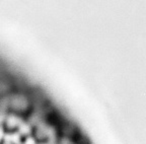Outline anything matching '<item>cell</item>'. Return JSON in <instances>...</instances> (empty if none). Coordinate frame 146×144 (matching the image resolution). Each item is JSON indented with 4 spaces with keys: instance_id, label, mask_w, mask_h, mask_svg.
I'll return each mask as SVG.
<instances>
[{
    "instance_id": "1",
    "label": "cell",
    "mask_w": 146,
    "mask_h": 144,
    "mask_svg": "<svg viewBox=\"0 0 146 144\" xmlns=\"http://www.w3.org/2000/svg\"><path fill=\"white\" fill-rule=\"evenodd\" d=\"M59 125L49 120V116L46 120L39 122L32 126L31 138L36 144H50L52 141H57L59 137Z\"/></svg>"
},
{
    "instance_id": "2",
    "label": "cell",
    "mask_w": 146,
    "mask_h": 144,
    "mask_svg": "<svg viewBox=\"0 0 146 144\" xmlns=\"http://www.w3.org/2000/svg\"><path fill=\"white\" fill-rule=\"evenodd\" d=\"M7 108L8 112L23 117L27 120L34 111V104L29 92L14 90L7 96Z\"/></svg>"
},
{
    "instance_id": "3",
    "label": "cell",
    "mask_w": 146,
    "mask_h": 144,
    "mask_svg": "<svg viewBox=\"0 0 146 144\" xmlns=\"http://www.w3.org/2000/svg\"><path fill=\"white\" fill-rule=\"evenodd\" d=\"M25 122H27L25 118L8 112L3 117L0 127H1V130L5 135L12 136V135L18 134L21 132Z\"/></svg>"
},
{
    "instance_id": "4",
    "label": "cell",
    "mask_w": 146,
    "mask_h": 144,
    "mask_svg": "<svg viewBox=\"0 0 146 144\" xmlns=\"http://www.w3.org/2000/svg\"><path fill=\"white\" fill-rule=\"evenodd\" d=\"M16 90L12 80L4 75H0V98L8 96Z\"/></svg>"
},
{
    "instance_id": "5",
    "label": "cell",
    "mask_w": 146,
    "mask_h": 144,
    "mask_svg": "<svg viewBox=\"0 0 146 144\" xmlns=\"http://www.w3.org/2000/svg\"><path fill=\"white\" fill-rule=\"evenodd\" d=\"M57 144H81L76 137L72 138V137H65V136H60L58 137L57 141H56Z\"/></svg>"
},
{
    "instance_id": "6",
    "label": "cell",
    "mask_w": 146,
    "mask_h": 144,
    "mask_svg": "<svg viewBox=\"0 0 146 144\" xmlns=\"http://www.w3.org/2000/svg\"><path fill=\"white\" fill-rule=\"evenodd\" d=\"M0 144H17V142L9 135H3L0 137Z\"/></svg>"
}]
</instances>
